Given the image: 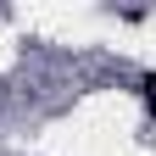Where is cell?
Returning <instances> with one entry per match:
<instances>
[{"instance_id":"cell-1","label":"cell","mask_w":156,"mask_h":156,"mask_svg":"<svg viewBox=\"0 0 156 156\" xmlns=\"http://www.w3.org/2000/svg\"><path fill=\"white\" fill-rule=\"evenodd\" d=\"M145 106H151V117H156V78H145Z\"/></svg>"}]
</instances>
